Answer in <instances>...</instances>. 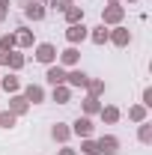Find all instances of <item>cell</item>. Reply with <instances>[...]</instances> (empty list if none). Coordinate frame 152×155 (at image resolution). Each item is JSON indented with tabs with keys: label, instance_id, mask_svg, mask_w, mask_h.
<instances>
[{
	"label": "cell",
	"instance_id": "cell-1",
	"mask_svg": "<svg viewBox=\"0 0 152 155\" xmlns=\"http://www.w3.org/2000/svg\"><path fill=\"white\" fill-rule=\"evenodd\" d=\"M122 18H125V6L122 3H107L101 9V24L104 27H116V24H122Z\"/></svg>",
	"mask_w": 152,
	"mask_h": 155
},
{
	"label": "cell",
	"instance_id": "cell-2",
	"mask_svg": "<svg viewBox=\"0 0 152 155\" xmlns=\"http://www.w3.org/2000/svg\"><path fill=\"white\" fill-rule=\"evenodd\" d=\"M107 42L116 45V48H128V45H131V30L122 27V24H116V27L107 30Z\"/></svg>",
	"mask_w": 152,
	"mask_h": 155
},
{
	"label": "cell",
	"instance_id": "cell-3",
	"mask_svg": "<svg viewBox=\"0 0 152 155\" xmlns=\"http://www.w3.org/2000/svg\"><path fill=\"white\" fill-rule=\"evenodd\" d=\"M36 63H42V66H54V63H57V48H54L51 42H39V45H36Z\"/></svg>",
	"mask_w": 152,
	"mask_h": 155
},
{
	"label": "cell",
	"instance_id": "cell-4",
	"mask_svg": "<svg viewBox=\"0 0 152 155\" xmlns=\"http://www.w3.org/2000/svg\"><path fill=\"white\" fill-rule=\"evenodd\" d=\"M87 84H90V75H87L84 69H69V72H66V87H72V90H87Z\"/></svg>",
	"mask_w": 152,
	"mask_h": 155
},
{
	"label": "cell",
	"instance_id": "cell-5",
	"mask_svg": "<svg viewBox=\"0 0 152 155\" xmlns=\"http://www.w3.org/2000/svg\"><path fill=\"white\" fill-rule=\"evenodd\" d=\"M90 36V27L81 21V24H69L66 27V42L69 45H78V42H84V39Z\"/></svg>",
	"mask_w": 152,
	"mask_h": 155
},
{
	"label": "cell",
	"instance_id": "cell-6",
	"mask_svg": "<svg viewBox=\"0 0 152 155\" xmlns=\"http://www.w3.org/2000/svg\"><path fill=\"white\" fill-rule=\"evenodd\" d=\"M93 131H95V125H93L90 116H78L75 122H72V134H78L81 140H84V137H93Z\"/></svg>",
	"mask_w": 152,
	"mask_h": 155
},
{
	"label": "cell",
	"instance_id": "cell-7",
	"mask_svg": "<svg viewBox=\"0 0 152 155\" xmlns=\"http://www.w3.org/2000/svg\"><path fill=\"white\" fill-rule=\"evenodd\" d=\"M119 152V137L116 134H101L98 137V155H116Z\"/></svg>",
	"mask_w": 152,
	"mask_h": 155
},
{
	"label": "cell",
	"instance_id": "cell-8",
	"mask_svg": "<svg viewBox=\"0 0 152 155\" xmlns=\"http://www.w3.org/2000/svg\"><path fill=\"white\" fill-rule=\"evenodd\" d=\"M24 15L30 21H42L45 18V3H42V0H27V3H24Z\"/></svg>",
	"mask_w": 152,
	"mask_h": 155
},
{
	"label": "cell",
	"instance_id": "cell-9",
	"mask_svg": "<svg viewBox=\"0 0 152 155\" xmlns=\"http://www.w3.org/2000/svg\"><path fill=\"white\" fill-rule=\"evenodd\" d=\"M78 60H81V51H78V45H69V48L60 54V66H63V69H75Z\"/></svg>",
	"mask_w": 152,
	"mask_h": 155
},
{
	"label": "cell",
	"instance_id": "cell-10",
	"mask_svg": "<svg viewBox=\"0 0 152 155\" xmlns=\"http://www.w3.org/2000/svg\"><path fill=\"white\" fill-rule=\"evenodd\" d=\"M21 96L27 98V101H30V104H42V101H45V90H42V87H39V84H27V87H24V93H21Z\"/></svg>",
	"mask_w": 152,
	"mask_h": 155
},
{
	"label": "cell",
	"instance_id": "cell-11",
	"mask_svg": "<svg viewBox=\"0 0 152 155\" xmlns=\"http://www.w3.org/2000/svg\"><path fill=\"white\" fill-rule=\"evenodd\" d=\"M45 81L51 84V87H60V84H66V69L63 66H48V72H45Z\"/></svg>",
	"mask_w": 152,
	"mask_h": 155
},
{
	"label": "cell",
	"instance_id": "cell-12",
	"mask_svg": "<svg viewBox=\"0 0 152 155\" xmlns=\"http://www.w3.org/2000/svg\"><path fill=\"white\" fill-rule=\"evenodd\" d=\"M27 110H30V101H27L24 96H18V93H15V96L9 98V114H15V116H24Z\"/></svg>",
	"mask_w": 152,
	"mask_h": 155
},
{
	"label": "cell",
	"instance_id": "cell-13",
	"mask_svg": "<svg viewBox=\"0 0 152 155\" xmlns=\"http://www.w3.org/2000/svg\"><path fill=\"white\" fill-rule=\"evenodd\" d=\"M98 116H101V119H104L107 125H116V122H119V116H122V110H119L116 104H101Z\"/></svg>",
	"mask_w": 152,
	"mask_h": 155
},
{
	"label": "cell",
	"instance_id": "cell-14",
	"mask_svg": "<svg viewBox=\"0 0 152 155\" xmlns=\"http://www.w3.org/2000/svg\"><path fill=\"white\" fill-rule=\"evenodd\" d=\"M107 30H111V27H104V24H98V27H90V42H93V45H107Z\"/></svg>",
	"mask_w": 152,
	"mask_h": 155
},
{
	"label": "cell",
	"instance_id": "cell-15",
	"mask_svg": "<svg viewBox=\"0 0 152 155\" xmlns=\"http://www.w3.org/2000/svg\"><path fill=\"white\" fill-rule=\"evenodd\" d=\"M51 137H54L57 143H66V140L72 137V128H69L66 122H54V125H51Z\"/></svg>",
	"mask_w": 152,
	"mask_h": 155
},
{
	"label": "cell",
	"instance_id": "cell-16",
	"mask_svg": "<svg viewBox=\"0 0 152 155\" xmlns=\"http://www.w3.org/2000/svg\"><path fill=\"white\" fill-rule=\"evenodd\" d=\"M137 140H140L143 146H149V143H152V122H149V119L137 122Z\"/></svg>",
	"mask_w": 152,
	"mask_h": 155
},
{
	"label": "cell",
	"instance_id": "cell-17",
	"mask_svg": "<svg viewBox=\"0 0 152 155\" xmlns=\"http://www.w3.org/2000/svg\"><path fill=\"white\" fill-rule=\"evenodd\" d=\"M51 98H54L57 104H69V101H72V87H66V84H60V87H54V93H51Z\"/></svg>",
	"mask_w": 152,
	"mask_h": 155
},
{
	"label": "cell",
	"instance_id": "cell-18",
	"mask_svg": "<svg viewBox=\"0 0 152 155\" xmlns=\"http://www.w3.org/2000/svg\"><path fill=\"white\" fill-rule=\"evenodd\" d=\"M0 87H3L6 93H12V96H15V93L21 90V81H18V75L12 72V75H3V78H0Z\"/></svg>",
	"mask_w": 152,
	"mask_h": 155
},
{
	"label": "cell",
	"instance_id": "cell-19",
	"mask_svg": "<svg viewBox=\"0 0 152 155\" xmlns=\"http://www.w3.org/2000/svg\"><path fill=\"white\" fill-rule=\"evenodd\" d=\"M15 45H18V48H33V30L18 27V33H15Z\"/></svg>",
	"mask_w": 152,
	"mask_h": 155
},
{
	"label": "cell",
	"instance_id": "cell-20",
	"mask_svg": "<svg viewBox=\"0 0 152 155\" xmlns=\"http://www.w3.org/2000/svg\"><path fill=\"white\" fill-rule=\"evenodd\" d=\"M104 90H107V84H104V81H98V78H90V84H87V96L101 98V96H104Z\"/></svg>",
	"mask_w": 152,
	"mask_h": 155
},
{
	"label": "cell",
	"instance_id": "cell-21",
	"mask_svg": "<svg viewBox=\"0 0 152 155\" xmlns=\"http://www.w3.org/2000/svg\"><path fill=\"white\" fill-rule=\"evenodd\" d=\"M63 15H66V21H69V24H81V21H84V6L72 3V6H69Z\"/></svg>",
	"mask_w": 152,
	"mask_h": 155
},
{
	"label": "cell",
	"instance_id": "cell-22",
	"mask_svg": "<svg viewBox=\"0 0 152 155\" xmlns=\"http://www.w3.org/2000/svg\"><path fill=\"white\" fill-rule=\"evenodd\" d=\"M128 119H131L134 125H137V122H143V119H149V110H146L143 104H131V107H128Z\"/></svg>",
	"mask_w": 152,
	"mask_h": 155
},
{
	"label": "cell",
	"instance_id": "cell-23",
	"mask_svg": "<svg viewBox=\"0 0 152 155\" xmlns=\"http://www.w3.org/2000/svg\"><path fill=\"white\" fill-rule=\"evenodd\" d=\"M98 110H101V101H98L95 96H87V98H84V116H95Z\"/></svg>",
	"mask_w": 152,
	"mask_h": 155
},
{
	"label": "cell",
	"instance_id": "cell-24",
	"mask_svg": "<svg viewBox=\"0 0 152 155\" xmlns=\"http://www.w3.org/2000/svg\"><path fill=\"white\" fill-rule=\"evenodd\" d=\"M24 63H27V60H24V54H18V51H9V60H6V66H9L12 72H21V69H24Z\"/></svg>",
	"mask_w": 152,
	"mask_h": 155
},
{
	"label": "cell",
	"instance_id": "cell-25",
	"mask_svg": "<svg viewBox=\"0 0 152 155\" xmlns=\"http://www.w3.org/2000/svg\"><path fill=\"white\" fill-rule=\"evenodd\" d=\"M81 152H84V155H98V140L84 137V140H81Z\"/></svg>",
	"mask_w": 152,
	"mask_h": 155
},
{
	"label": "cell",
	"instance_id": "cell-26",
	"mask_svg": "<svg viewBox=\"0 0 152 155\" xmlns=\"http://www.w3.org/2000/svg\"><path fill=\"white\" fill-rule=\"evenodd\" d=\"M0 51H3V54L15 51V33H6V36H0Z\"/></svg>",
	"mask_w": 152,
	"mask_h": 155
},
{
	"label": "cell",
	"instance_id": "cell-27",
	"mask_svg": "<svg viewBox=\"0 0 152 155\" xmlns=\"http://www.w3.org/2000/svg\"><path fill=\"white\" fill-rule=\"evenodd\" d=\"M15 122H18V116H15V114H9V110L0 114V128H12Z\"/></svg>",
	"mask_w": 152,
	"mask_h": 155
},
{
	"label": "cell",
	"instance_id": "cell-28",
	"mask_svg": "<svg viewBox=\"0 0 152 155\" xmlns=\"http://www.w3.org/2000/svg\"><path fill=\"white\" fill-rule=\"evenodd\" d=\"M72 3H75V0H48V6H51V9H57V12H66Z\"/></svg>",
	"mask_w": 152,
	"mask_h": 155
},
{
	"label": "cell",
	"instance_id": "cell-29",
	"mask_svg": "<svg viewBox=\"0 0 152 155\" xmlns=\"http://www.w3.org/2000/svg\"><path fill=\"white\" fill-rule=\"evenodd\" d=\"M140 104H143L146 110L152 107V87H146V90H143V101H140Z\"/></svg>",
	"mask_w": 152,
	"mask_h": 155
},
{
	"label": "cell",
	"instance_id": "cell-30",
	"mask_svg": "<svg viewBox=\"0 0 152 155\" xmlns=\"http://www.w3.org/2000/svg\"><path fill=\"white\" fill-rule=\"evenodd\" d=\"M9 18V0H0V21Z\"/></svg>",
	"mask_w": 152,
	"mask_h": 155
},
{
	"label": "cell",
	"instance_id": "cell-31",
	"mask_svg": "<svg viewBox=\"0 0 152 155\" xmlns=\"http://www.w3.org/2000/svg\"><path fill=\"white\" fill-rule=\"evenodd\" d=\"M60 155H78L75 149H69V146H63V149H60Z\"/></svg>",
	"mask_w": 152,
	"mask_h": 155
},
{
	"label": "cell",
	"instance_id": "cell-32",
	"mask_svg": "<svg viewBox=\"0 0 152 155\" xmlns=\"http://www.w3.org/2000/svg\"><path fill=\"white\" fill-rule=\"evenodd\" d=\"M6 60H9V54H3V51H0V66H6Z\"/></svg>",
	"mask_w": 152,
	"mask_h": 155
},
{
	"label": "cell",
	"instance_id": "cell-33",
	"mask_svg": "<svg viewBox=\"0 0 152 155\" xmlns=\"http://www.w3.org/2000/svg\"><path fill=\"white\" fill-rule=\"evenodd\" d=\"M119 3H122V0H119ZM125 3H137V0H125Z\"/></svg>",
	"mask_w": 152,
	"mask_h": 155
},
{
	"label": "cell",
	"instance_id": "cell-34",
	"mask_svg": "<svg viewBox=\"0 0 152 155\" xmlns=\"http://www.w3.org/2000/svg\"><path fill=\"white\" fill-rule=\"evenodd\" d=\"M107 3H119V0H107Z\"/></svg>",
	"mask_w": 152,
	"mask_h": 155
}]
</instances>
